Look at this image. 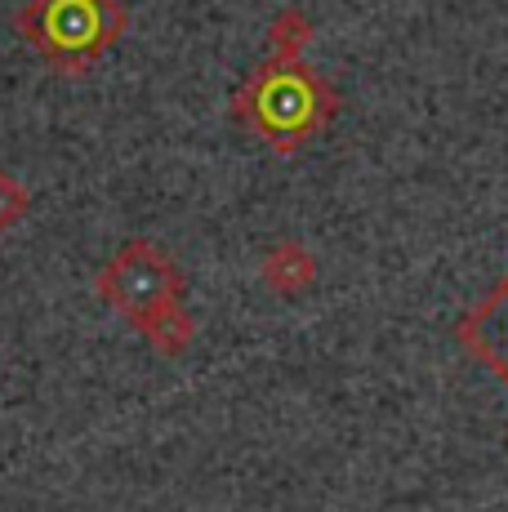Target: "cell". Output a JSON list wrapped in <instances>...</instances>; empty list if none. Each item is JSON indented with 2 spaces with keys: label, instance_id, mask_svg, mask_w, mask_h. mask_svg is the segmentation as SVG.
I'll return each mask as SVG.
<instances>
[{
  "label": "cell",
  "instance_id": "1",
  "mask_svg": "<svg viewBox=\"0 0 508 512\" xmlns=\"http://www.w3.org/2000/svg\"><path fill=\"white\" fill-rule=\"evenodd\" d=\"M179 290H183V281H179V272H174V263L148 241L125 245V250L107 263V272L99 281L103 299L112 303L121 317H130L139 330L161 317V312L179 308Z\"/></svg>",
  "mask_w": 508,
  "mask_h": 512
},
{
  "label": "cell",
  "instance_id": "2",
  "mask_svg": "<svg viewBox=\"0 0 508 512\" xmlns=\"http://www.w3.org/2000/svg\"><path fill=\"white\" fill-rule=\"evenodd\" d=\"M246 103H250V121L259 125V134L295 143L326 116L330 90L308 67L286 63V67H263Z\"/></svg>",
  "mask_w": 508,
  "mask_h": 512
},
{
  "label": "cell",
  "instance_id": "3",
  "mask_svg": "<svg viewBox=\"0 0 508 512\" xmlns=\"http://www.w3.org/2000/svg\"><path fill=\"white\" fill-rule=\"evenodd\" d=\"M23 32L54 63H81L112 41L116 23H107V0H32Z\"/></svg>",
  "mask_w": 508,
  "mask_h": 512
},
{
  "label": "cell",
  "instance_id": "5",
  "mask_svg": "<svg viewBox=\"0 0 508 512\" xmlns=\"http://www.w3.org/2000/svg\"><path fill=\"white\" fill-rule=\"evenodd\" d=\"M143 334H148L161 352H179V348H188V339H192V321L183 317L179 308H170V312H161L156 321H148Z\"/></svg>",
  "mask_w": 508,
  "mask_h": 512
},
{
  "label": "cell",
  "instance_id": "4",
  "mask_svg": "<svg viewBox=\"0 0 508 512\" xmlns=\"http://www.w3.org/2000/svg\"><path fill=\"white\" fill-rule=\"evenodd\" d=\"M455 339L464 343L468 357H477L508 388V272L491 285V294L482 303H473L459 317Z\"/></svg>",
  "mask_w": 508,
  "mask_h": 512
}]
</instances>
